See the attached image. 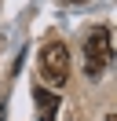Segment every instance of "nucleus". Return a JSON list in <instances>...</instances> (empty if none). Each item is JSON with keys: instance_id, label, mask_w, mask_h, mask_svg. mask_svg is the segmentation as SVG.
Here are the masks:
<instances>
[{"instance_id": "1", "label": "nucleus", "mask_w": 117, "mask_h": 121, "mask_svg": "<svg viewBox=\"0 0 117 121\" xmlns=\"http://www.w3.org/2000/svg\"><path fill=\"white\" fill-rule=\"evenodd\" d=\"M113 62V37H110L106 26H95L84 40V73L92 77H102V70Z\"/></svg>"}, {"instance_id": "4", "label": "nucleus", "mask_w": 117, "mask_h": 121, "mask_svg": "<svg viewBox=\"0 0 117 121\" xmlns=\"http://www.w3.org/2000/svg\"><path fill=\"white\" fill-rule=\"evenodd\" d=\"M66 4H84V0H66Z\"/></svg>"}, {"instance_id": "2", "label": "nucleus", "mask_w": 117, "mask_h": 121, "mask_svg": "<svg viewBox=\"0 0 117 121\" xmlns=\"http://www.w3.org/2000/svg\"><path fill=\"white\" fill-rule=\"evenodd\" d=\"M40 77L48 84H66L70 77V48L62 40H51L40 48Z\"/></svg>"}, {"instance_id": "5", "label": "nucleus", "mask_w": 117, "mask_h": 121, "mask_svg": "<svg viewBox=\"0 0 117 121\" xmlns=\"http://www.w3.org/2000/svg\"><path fill=\"white\" fill-rule=\"evenodd\" d=\"M106 121H117V117H113V114H106Z\"/></svg>"}, {"instance_id": "3", "label": "nucleus", "mask_w": 117, "mask_h": 121, "mask_svg": "<svg viewBox=\"0 0 117 121\" xmlns=\"http://www.w3.org/2000/svg\"><path fill=\"white\" fill-rule=\"evenodd\" d=\"M33 103H37V110H40V121H55L62 99H58L55 92H48V88H33Z\"/></svg>"}]
</instances>
